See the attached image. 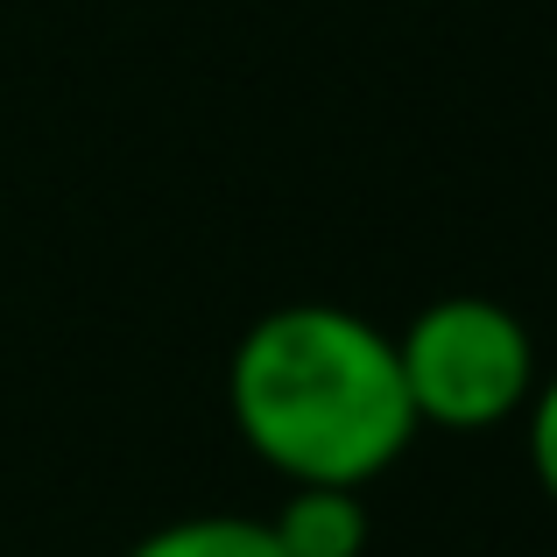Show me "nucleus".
Listing matches in <instances>:
<instances>
[{
  "instance_id": "obj_3",
  "label": "nucleus",
  "mask_w": 557,
  "mask_h": 557,
  "mask_svg": "<svg viewBox=\"0 0 557 557\" xmlns=\"http://www.w3.org/2000/svg\"><path fill=\"white\" fill-rule=\"evenodd\" d=\"M283 557H368L374 508L360 487H289V502L269 516Z\"/></svg>"
},
{
  "instance_id": "obj_2",
  "label": "nucleus",
  "mask_w": 557,
  "mask_h": 557,
  "mask_svg": "<svg viewBox=\"0 0 557 557\" xmlns=\"http://www.w3.org/2000/svg\"><path fill=\"white\" fill-rule=\"evenodd\" d=\"M395 368H403L417 431H494V423L522 417L536 395V339L508 304L494 297H437L395 339Z\"/></svg>"
},
{
  "instance_id": "obj_4",
  "label": "nucleus",
  "mask_w": 557,
  "mask_h": 557,
  "mask_svg": "<svg viewBox=\"0 0 557 557\" xmlns=\"http://www.w3.org/2000/svg\"><path fill=\"white\" fill-rule=\"evenodd\" d=\"M127 557H283L269 516H177L149 530Z\"/></svg>"
},
{
  "instance_id": "obj_1",
  "label": "nucleus",
  "mask_w": 557,
  "mask_h": 557,
  "mask_svg": "<svg viewBox=\"0 0 557 557\" xmlns=\"http://www.w3.org/2000/svg\"><path fill=\"white\" fill-rule=\"evenodd\" d=\"M226 409L289 487H368L417 437L395 339L346 304H283L240 332Z\"/></svg>"
},
{
  "instance_id": "obj_5",
  "label": "nucleus",
  "mask_w": 557,
  "mask_h": 557,
  "mask_svg": "<svg viewBox=\"0 0 557 557\" xmlns=\"http://www.w3.org/2000/svg\"><path fill=\"white\" fill-rule=\"evenodd\" d=\"M530 466H536V487L557 508V374L536 381V395H530Z\"/></svg>"
}]
</instances>
